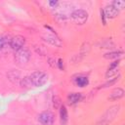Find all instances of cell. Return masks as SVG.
Here are the masks:
<instances>
[{"label":"cell","mask_w":125,"mask_h":125,"mask_svg":"<svg viewBox=\"0 0 125 125\" xmlns=\"http://www.w3.org/2000/svg\"><path fill=\"white\" fill-rule=\"evenodd\" d=\"M123 55V51H111V52H108V53H105L104 54V58L105 59H108V60H112V59H115V60H118L120 59V57Z\"/></svg>","instance_id":"16"},{"label":"cell","mask_w":125,"mask_h":125,"mask_svg":"<svg viewBox=\"0 0 125 125\" xmlns=\"http://www.w3.org/2000/svg\"><path fill=\"white\" fill-rule=\"evenodd\" d=\"M60 119H61L62 125H65V123L67 122V119H68L67 109H66L65 105H63V104H62L60 106Z\"/></svg>","instance_id":"15"},{"label":"cell","mask_w":125,"mask_h":125,"mask_svg":"<svg viewBox=\"0 0 125 125\" xmlns=\"http://www.w3.org/2000/svg\"><path fill=\"white\" fill-rule=\"evenodd\" d=\"M58 65H59V68L60 69H63V61L62 60V59H60L59 61H58Z\"/></svg>","instance_id":"24"},{"label":"cell","mask_w":125,"mask_h":125,"mask_svg":"<svg viewBox=\"0 0 125 125\" xmlns=\"http://www.w3.org/2000/svg\"><path fill=\"white\" fill-rule=\"evenodd\" d=\"M30 59V52L27 48L23 47L21 49H20L19 51L16 52V56H15V60L17 61L18 63L20 64H25L28 62Z\"/></svg>","instance_id":"4"},{"label":"cell","mask_w":125,"mask_h":125,"mask_svg":"<svg viewBox=\"0 0 125 125\" xmlns=\"http://www.w3.org/2000/svg\"><path fill=\"white\" fill-rule=\"evenodd\" d=\"M58 4H59V2H58V1H49V5H50L52 8H55Z\"/></svg>","instance_id":"25"},{"label":"cell","mask_w":125,"mask_h":125,"mask_svg":"<svg viewBox=\"0 0 125 125\" xmlns=\"http://www.w3.org/2000/svg\"><path fill=\"white\" fill-rule=\"evenodd\" d=\"M6 45H7V40L5 39V37L0 36V50H2Z\"/></svg>","instance_id":"22"},{"label":"cell","mask_w":125,"mask_h":125,"mask_svg":"<svg viewBox=\"0 0 125 125\" xmlns=\"http://www.w3.org/2000/svg\"><path fill=\"white\" fill-rule=\"evenodd\" d=\"M119 79H120V75L118 74L116 77H114V78H110V79H109V81L105 82V83H104V84L102 87H103V88H106V87H108V86H111V85L115 84V83H116V82H117Z\"/></svg>","instance_id":"20"},{"label":"cell","mask_w":125,"mask_h":125,"mask_svg":"<svg viewBox=\"0 0 125 125\" xmlns=\"http://www.w3.org/2000/svg\"><path fill=\"white\" fill-rule=\"evenodd\" d=\"M28 76H29L31 85L34 86V87H42L48 81V75L43 71L37 70V71L32 72Z\"/></svg>","instance_id":"2"},{"label":"cell","mask_w":125,"mask_h":125,"mask_svg":"<svg viewBox=\"0 0 125 125\" xmlns=\"http://www.w3.org/2000/svg\"><path fill=\"white\" fill-rule=\"evenodd\" d=\"M73 82L76 86H78L80 88H83V87H86L89 84V79L85 75H77L76 77L73 78Z\"/></svg>","instance_id":"13"},{"label":"cell","mask_w":125,"mask_h":125,"mask_svg":"<svg viewBox=\"0 0 125 125\" xmlns=\"http://www.w3.org/2000/svg\"><path fill=\"white\" fill-rule=\"evenodd\" d=\"M90 49H91V46H90V44L88 43V42H86V43H84L83 45H82V47H81V49H80V52H79V54H77L74 58L76 59V62H80L84 57H86L87 55H88V53L90 52Z\"/></svg>","instance_id":"10"},{"label":"cell","mask_w":125,"mask_h":125,"mask_svg":"<svg viewBox=\"0 0 125 125\" xmlns=\"http://www.w3.org/2000/svg\"><path fill=\"white\" fill-rule=\"evenodd\" d=\"M38 121L41 125H53L55 121V115L50 110H44L38 115Z\"/></svg>","instance_id":"5"},{"label":"cell","mask_w":125,"mask_h":125,"mask_svg":"<svg viewBox=\"0 0 125 125\" xmlns=\"http://www.w3.org/2000/svg\"><path fill=\"white\" fill-rule=\"evenodd\" d=\"M111 5H112L115 9H117V10L119 11V10H122V9L125 7V2L122 1V0H114V1L111 2Z\"/></svg>","instance_id":"19"},{"label":"cell","mask_w":125,"mask_h":125,"mask_svg":"<svg viewBox=\"0 0 125 125\" xmlns=\"http://www.w3.org/2000/svg\"><path fill=\"white\" fill-rule=\"evenodd\" d=\"M71 20L77 24H84L88 20V13L83 9H76L70 14Z\"/></svg>","instance_id":"3"},{"label":"cell","mask_w":125,"mask_h":125,"mask_svg":"<svg viewBox=\"0 0 125 125\" xmlns=\"http://www.w3.org/2000/svg\"><path fill=\"white\" fill-rule=\"evenodd\" d=\"M62 105V104H61V99H60V97L58 96V95H54V97H53V106L55 107V108H58V107H60Z\"/></svg>","instance_id":"21"},{"label":"cell","mask_w":125,"mask_h":125,"mask_svg":"<svg viewBox=\"0 0 125 125\" xmlns=\"http://www.w3.org/2000/svg\"><path fill=\"white\" fill-rule=\"evenodd\" d=\"M7 77L8 79L13 82V83H20L21 77V72L19 70H16V69H13V70H10L8 73H7Z\"/></svg>","instance_id":"14"},{"label":"cell","mask_w":125,"mask_h":125,"mask_svg":"<svg viewBox=\"0 0 125 125\" xmlns=\"http://www.w3.org/2000/svg\"><path fill=\"white\" fill-rule=\"evenodd\" d=\"M66 100L69 104H78L83 100V95L81 93H69L66 97Z\"/></svg>","instance_id":"11"},{"label":"cell","mask_w":125,"mask_h":125,"mask_svg":"<svg viewBox=\"0 0 125 125\" xmlns=\"http://www.w3.org/2000/svg\"><path fill=\"white\" fill-rule=\"evenodd\" d=\"M42 39L47 42L48 44L52 45V46H55V47H62V43L61 41V39L56 35V34H49V33H45L42 35Z\"/></svg>","instance_id":"7"},{"label":"cell","mask_w":125,"mask_h":125,"mask_svg":"<svg viewBox=\"0 0 125 125\" xmlns=\"http://www.w3.org/2000/svg\"><path fill=\"white\" fill-rule=\"evenodd\" d=\"M119 64H120V59L114 61L113 62H111L105 72V77L107 79H110L111 77L117 75L119 73Z\"/></svg>","instance_id":"8"},{"label":"cell","mask_w":125,"mask_h":125,"mask_svg":"<svg viewBox=\"0 0 125 125\" xmlns=\"http://www.w3.org/2000/svg\"><path fill=\"white\" fill-rule=\"evenodd\" d=\"M9 45H10V47L14 51L17 52L20 49L24 47V45H25V38L23 36H21V35H16V36H14V37H12L10 39Z\"/></svg>","instance_id":"6"},{"label":"cell","mask_w":125,"mask_h":125,"mask_svg":"<svg viewBox=\"0 0 125 125\" xmlns=\"http://www.w3.org/2000/svg\"><path fill=\"white\" fill-rule=\"evenodd\" d=\"M119 110H120L119 104L110 106L109 108L106 109V111L103 114V116H101V118L97 122V125H108V123H110L115 118V116L118 114Z\"/></svg>","instance_id":"1"},{"label":"cell","mask_w":125,"mask_h":125,"mask_svg":"<svg viewBox=\"0 0 125 125\" xmlns=\"http://www.w3.org/2000/svg\"><path fill=\"white\" fill-rule=\"evenodd\" d=\"M100 46L101 48H104V49H112L114 47V42L111 39H105L101 42Z\"/></svg>","instance_id":"17"},{"label":"cell","mask_w":125,"mask_h":125,"mask_svg":"<svg viewBox=\"0 0 125 125\" xmlns=\"http://www.w3.org/2000/svg\"><path fill=\"white\" fill-rule=\"evenodd\" d=\"M103 12H104V14L106 19H114L119 14V11L117 9H115L111 4L105 6V8L103 10Z\"/></svg>","instance_id":"9"},{"label":"cell","mask_w":125,"mask_h":125,"mask_svg":"<svg viewBox=\"0 0 125 125\" xmlns=\"http://www.w3.org/2000/svg\"><path fill=\"white\" fill-rule=\"evenodd\" d=\"M123 96H124V90L120 87H117L111 91V93L108 96V100L109 101H117V100H120L121 98H123Z\"/></svg>","instance_id":"12"},{"label":"cell","mask_w":125,"mask_h":125,"mask_svg":"<svg viewBox=\"0 0 125 125\" xmlns=\"http://www.w3.org/2000/svg\"><path fill=\"white\" fill-rule=\"evenodd\" d=\"M101 19H102V21H103V23H104V24H106V21H105L106 18H105V16H104L103 10H101Z\"/></svg>","instance_id":"23"},{"label":"cell","mask_w":125,"mask_h":125,"mask_svg":"<svg viewBox=\"0 0 125 125\" xmlns=\"http://www.w3.org/2000/svg\"><path fill=\"white\" fill-rule=\"evenodd\" d=\"M20 85H21L22 88H30L32 85H31L29 76H24L23 78H21V81H20Z\"/></svg>","instance_id":"18"}]
</instances>
